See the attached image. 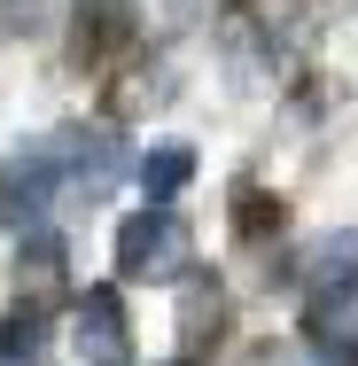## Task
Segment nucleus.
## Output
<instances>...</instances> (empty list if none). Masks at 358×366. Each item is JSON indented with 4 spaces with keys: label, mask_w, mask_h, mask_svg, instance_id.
Wrapping results in <instances>:
<instances>
[{
    "label": "nucleus",
    "mask_w": 358,
    "mask_h": 366,
    "mask_svg": "<svg viewBox=\"0 0 358 366\" xmlns=\"http://www.w3.org/2000/svg\"><path fill=\"white\" fill-rule=\"evenodd\" d=\"M187 257H195V234L164 203L117 226V273L125 281H187Z\"/></svg>",
    "instance_id": "1"
},
{
    "label": "nucleus",
    "mask_w": 358,
    "mask_h": 366,
    "mask_svg": "<svg viewBox=\"0 0 358 366\" xmlns=\"http://www.w3.org/2000/svg\"><path fill=\"white\" fill-rule=\"evenodd\" d=\"M55 187H63V156H55V141L16 148V156L0 164V226H16V234H24V226L55 203Z\"/></svg>",
    "instance_id": "2"
},
{
    "label": "nucleus",
    "mask_w": 358,
    "mask_h": 366,
    "mask_svg": "<svg viewBox=\"0 0 358 366\" xmlns=\"http://www.w3.org/2000/svg\"><path fill=\"white\" fill-rule=\"evenodd\" d=\"M55 156H63V187H71V195H86V203H101V195L125 179V148H117V133H101V125L63 133V141H55Z\"/></svg>",
    "instance_id": "3"
},
{
    "label": "nucleus",
    "mask_w": 358,
    "mask_h": 366,
    "mask_svg": "<svg viewBox=\"0 0 358 366\" xmlns=\"http://www.w3.org/2000/svg\"><path fill=\"white\" fill-rule=\"evenodd\" d=\"M296 281H304V296H312V304H351V296H358V226L319 234V242L304 249Z\"/></svg>",
    "instance_id": "4"
},
{
    "label": "nucleus",
    "mask_w": 358,
    "mask_h": 366,
    "mask_svg": "<svg viewBox=\"0 0 358 366\" xmlns=\"http://www.w3.org/2000/svg\"><path fill=\"white\" fill-rule=\"evenodd\" d=\"M133 39H141L133 0H78V16H71V55L78 63H109V55H125Z\"/></svg>",
    "instance_id": "5"
},
{
    "label": "nucleus",
    "mask_w": 358,
    "mask_h": 366,
    "mask_svg": "<svg viewBox=\"0 0 358 366\" xmlns=\"http://www.w3.org/2000/svg\"><path fill=\"white\" fill-rule=\"evenodd\" d=\"M71 335L78 351L94 366H125V351H133V327H125V304H117V289H86L71 312Z\"/></svg>",
    "instance_id": "6"
},
{
    "label": "nucleus",
    "mask_w": 358,
    "mask_h": 366,
    "mask_svg": "<svg viewBox=\"0 0 358 366\" xmlns=\"http://www.w3.org/2000/svg\"><path fill=\"white\" fill-rule=\"evenodd\" d=\"M63 289H71L63 242H55V234H24V249H16V296L39 312V304H63Z\"/></svg>",
    "instance_id": "7"
},
{
    "label": "nucleus",
    "mask_w": 358,
    "mask_h": 366,
    "mask_svg": "<svg viewBox=\"0 0 358 366\" xmlns=\"http://www.w3.org/2000/svg\"><path fill=\"white\" fill-rule=\"evenodd\" d=\"M133 179L148 187V203H171L187 179H195V148H179V141H164V148H148L141 164H133Z\"/></svg>",
    "instance_id": "8"
},
{
    "label": "nucleus",
    "mask_w": 358,
    "mask_h": 366,
    "mask_svg": "<svg viewBox=\"0 0 358 366\" xmlns=\"http://www.w3.org/2000/svg\"><path fill=\"white\" fill-rule=\"evenodd\" d=\"M218 320H226V296H218V281H195V273H187V296H179V335H187V343H203Z\"/></svg>",
    "instance_id": "9"
},
{
    "label": "nucleus",
    "mask_w": 358,
    "mask_h": 366,
    "mask_svg": "<svg viewBox=\"0 0 358 366\" xmlns=\"http://www.w3.org/2000/svg\"><path fill=\"white\" fill-rule=\"evenodd\" d=\"M0 366H39V320L31 312L0 327Z\"/></svg>",
    "instance_id": "10"
},
{
    "label": "nucleus",
    "mask_w": 358,
    "mask_h": 366,
    "mask_svg": "<svg viewBox=\"0 0 358 366\" xmlns=\"http://www.w3.org/2000/svg\"><path fill=\"white\" fill-rule=\"evenodd\" d=\"M39 24H47V8H39V0H0V31H8V39H31Z\"/></svg>",
    "instance_id": "11"
},
{
    "label": "nucleus",
    "mask_w": 358,
    "mask_h": 366,
    "mask_svg": "<svg viewBox=\"0 0 358 366\" xmlns=\"http://www.w3.org/2000/svg\"><path fill=\"white\" fill-rule=\"evenodd\" d=\"M164 366H203V359H164Z\"/></svg>",
    "instance_id": "12"
}]
</instances>
